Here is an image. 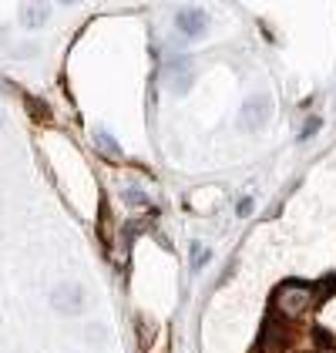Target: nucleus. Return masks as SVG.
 <instances>
[{"mask_svg":"<svg viewBox=\"0 0 336 353\" xmlns=\"http://www.w3.org/2000/svg\"><path fill=\"white\" fill-rule=\"evenodd\" d=\"M313 303H316V286L300 283V279H293V283H282L280 290H276V296H273V306H276V310L282 313V323L303 320L309 310H313Z\"/></svg>","mask_w":336,"mask_h":353,"instance_id":"obj_1","label":"nucleus"},{"mask_svg":"<svg viewBox=\"0 0 336 353\" xmlns=\"http://www.w3.org/2000/svg\"><path fill=\"white\" fill-rule=\"evenodd\" d=\"M162 84H165L171 94H185L192 84H196V64L189 54H175L165 61L162 68Z\"/></svg>","mask_w":336,"mask_h":353,"instance_id":"obj_2","label":"nucleus"},{"mask_svg":"<svg viewBox=\"0 0 336 353\" xmlns=\"http://www.w3.org/2000/svg\"><path fill=\"white\" fill-rule=\"evenodd\" d=\"M269 118H273V98L269 94H252V98H246V105H242L239 125L246 132H259L262 125H269Z\"/></svg>","mask_w":336,"mask_h":353,"instance_id":"obj_3","label":"nucleus"},{"mask_svg":"<svg viewBox=\"0 0 336 353\" xmlns=\"http://www.w3.org/2000/svg\"><path fill=\"white\" fill-rule=\"evenodd\" d=\"M84 303H87V296H84V286H78V283H61L51 293V306L61 316H78L84 310Z\"/></svg>","mask_w":336,"mask_h":353,"instance_id":"obj_4","label":"nucleus"},{"mask_svg":"<svg viewBox=\"0 0 336 353\" xmlns=\"http://www.w3.org/2000/svg\"><path fill=\"white\" fill-rule=\"evenodd\" d=\"M175 30L182 34V37H189V41H196L205 34V10H198V7H182L178 14H175Z\"/></svg>","mask_w":336,"mask_h":353,"instance_id":"obj_5","label":"nucleus"},{"mask_svg":"<svg viewBox=\"0 0 336 353\" xmlns=\"http://www.w3.org/2000/svg\"><path fill=\"white\" fill-rule=\"evenodd\" d=\"M289 343L286 336V323L282 320H266L262 326V336H259V353H282Z\"/></svg>","mask_w":336,"mask_h":353,"instance_id":"obj_6","label":"nucleus"},{"mask_svg":"<svg viewBox=\"0 0 336 353\" xmlns=\"http://www.w3.org/2000/svg\"><path fill=\"white\" fill-rule=\"evenodd\" d=\"M48 17H51V7H48V3H24V7H21V24L28 30L44 28Z\"/></svg>","mask_w":336,"mask_h":353,"instance_id":"obj_7","label":"nucleus"},{"mask_svg":"<svg viewBox=\"0 0 336 353\" xmlns=\"http://www.w3.org/2000/svg\"><path fill=\"white\" fill-rule=\"evenodd\" d=\"M94 141H98V148H105L112 159H121V145H118L108 132H94Z\"/></svg>","mask_w":336,"mask_h":353,"instance_id":"obj_8","label":"nucleus"},{"mask_svg":"<svg viewBox=\"0 0 336 353\" xmlns=\"http://www.w3.org/2000/svg\"><path fill=\"white\" fill-rule=\"evenodd\" d=\"M209 259H212V252H209L205 245H198V243L192 245V270H202V266H205Z\"/></svg>","mask_w":336,"mask_h":353,"instance_id":"obj_9","label":"nucleus"},{"mask_svg":"<svg viewBox=\"0 0 336 353\" xmlns=\"http://www.w3.org/2000/svg\"><path fill=\"white\" fill-rule=\"evenodd\" d=\"M125 202H128V205H145V209H151V205H148V195L141 189H128L125 192Z\"/></svg>","mask_w":336,"mask_h":353,"instance_id":"obj_10","label":"nucleus"},{"mask_svg":"<svg viewBox=\"0 0 336 353\" xmlns=\"http://www.w3.org/2000/svg\"><path fill=\"white\" fill-rule=\"evenodd\" d=\"M319 125H323V118L319 114H313V118H306V125H303V132H300V138H309L319 132Z\"/></svg>","mask_w":336,"mask_h":353,"instance_id":"obj_11","label":"nucleus"},{"mask_svg":"<svg viewBox=\"0 0 336 353\" xmlns=\"http://www.w3.org/2000/svg\"><path fill=\"white\" fill-rule=\"evenodd\" d=\"M10 54L24 61V57H34V54H37V48H34V44H21V48H17V51H10Z\"/></svg>","mask_w":336,"mask_h":353,"instance_id":"obj_12","label":"nucleus"},{"mask_svg":"<svg viewBox=\"0 0 336 353\" xmlns=\"http://www.w3.org/2000/svg\"><path fill=\"white\" fill-rule=\"evenodd\" d=\"M249 209H252L249 199H239V216H249Z\"/></svg>","mask_w":336,"mask_h":353,"instance_id":"obj_13","label":"nucleus"},{"mask_svg":"<svg viewBox=\"0 0 336 353\" xmlns=\"http://www.w3.org/2000/svg\"><path fill=\"white\" fill-rule=\"evenodd\" d=\"M3 121H7V114H3V111H0V128H3Z\"/></svg>","mask_w":336,"mask_h":353,"instance_id":"obj_14","label":"nucleus"}]
</instances>
